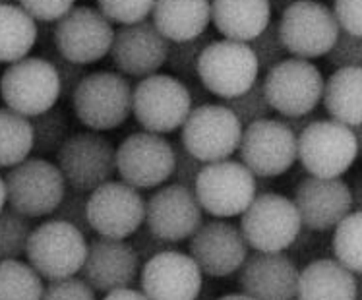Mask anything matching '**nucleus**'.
<instances>
[{
  "mask_svg": "<svg viewBox=\"0 0 362 300\" xmlns=\"http://www.w3.org/2000/svg\"><path fill=\"white\" fill-rule=\"evenodd\" d=\"M76 118L88 130L109 132L132 115L134 88L120 72H89L72 96Z\"/></svg>",
  "mask_w": 362,
  "mask_h": 300,
  "instance_id": "1",
  "label": "nucleus"
},
{
  "mask_svg": "<svg viewBox=\"0 0 362 300\" xmlns=\"http://www.w3.org/2000/svg\"><path fill=\"white\" fill-rule=\"evenodd\" d=\"M192 109L190 88L173 74H151L134 88L132 115L146 132H175L182 128Z\"/></svg>",
  "mask_w": 362,
  "mask_h": 300,
  "instance_id": "2",
  "label": "nucleus"
},
{
  "mask_svg": "<svg viewBox=\"0 0 362 300\" xmlns=\"http://www.w3.org/2000/svg\"><path fill=\"white\" fill-rule=\"evenodd\" d=\"M0 97L8 109L28 118L37 117L62 99L59 72L41 54L6 64L0 76Z\"/></svg>",
  "mask_w": 362,
  "mask_h": 300,
  "instance_id": "3",
  "label": "nucleus"
},
{
  "mask_svg": "<svg viewBox=\"0 0 362 300\" xmlns=\"http://www.w3.org/2000/svg\"><path fill=\"white\" fill-rule=\"evenodd\" d=\"M264 89L272 109L281 118L316 112L324 99L325 78L314 62L288 57L264 76Z\"/></svg>",
  "mask_w": 362,
  "mask_h": 300,
  "instance_id": "4",
  "label": "nucleus"
},
{
  "mask_svg": "<svg viewBox=\"0 0 362 300\" xmlns=\"http://www.w3.org/2000/svg\"><path fill=\"white\" fill-rule=\"evenodd\" d=\"M198 78L211 96L223 101L238 97L259 80V64L250 43L214 39L200 57Z\"/></svg>",
  "mask_w": 362,
  "mask_h": 300,
  "instance_id": "5",
  "label": "nucleus"
},
{
  "mask_svg": "<svg viewBox=\"0 0 362 300\" xmlns=\"http://www.w3.org/2000/svg\"><path fill=\"white\" fill-rule=\"evenodd\" d=\"M243 132V122L227 105L202 103L182 125L180 142L202 163H217L237 154Z\"/></svg>",
  "mask_w": 362,
  "mask_h": 300,
  "instance_id": "6",
  "label": "nucleus"
},
{
  "mask_svg": "<svg viewBox=\"0 0 362 300\" xmlns=\"http://www.w3.org/2000/svg\"><path fill=\"white\" fill-rule=\"evenodd\" d=\"M88 241L80 229L64 221H45L31 231L25 256L33 270L49 281L74 277L88 256Z\"/></svg>",
  "mask_w": 362,
  "mask_h": 300,
  "instance_id": "7",
  "label": "nucleus"
},
{
  "mask_svg": "<svg viewBox=\"0 0 362 300\" xmlns=\"http://www.w3.org/2000/svg\"><path fill=\"white\" fill-rule=\"evenodd\" d=\"M4 180L8 205L30 219L52 215L68 188L59 165L45 157H28L10 168Z\"/></svg>",
  "mask_w": 362,
  "mask_h": 300,
  "instance_id": "8",
  "label": "nucleus"
},
{
  "mask_svg": "<svg viewBox=\"0 0 362 300\" xmlns=\"http://www.w3.org/2000/svg\"><path fill=\"white\" fill-rule=\"evenodd\" d=\"M358 157L353 128L333 118H316L298 134V161L308 175L337 178Z\"/></svg>",
  "mask_w": 362,
  "mask_h": 300,
  "instance_id": "9",
  "label": "nucleus"
},
{
  "mask_svg": "<svg viewBox=\"0 0 362 300\" xmlns=\"http://www.w3.org/2000/svg\"><path fill=\"white\" fill-rule=\"evenodd\" d=\"M277 23L288 54L306 60L325 57L341 33L333 8L320 0H300L288 6Z\"/></svg>",
  "mask_w": 362,
  "mask_h": 300,
  "instance_id": "10",
  "label": "nucleus"
},
{
  "mask_svg": "<svg viewBox=\"0 0 362 300\" xmlns=\"http://www.w3.org/2000/svg\"><path fill=\"white\" fill-rule=\"evenodd\" d=\"M303 221L293 200L258 194L240 217V231L256 252H283L298 238Z\"/></svg>",
  "mask_w": 362,
  "mask_h": 300,
  "instance_id": "11",
  "label": "nucleus"
},
{
  "mask_svg": "<svg viewBox=\"0 0 362 300\" xmlns=\"http://www.w3.org/2000/svg\"><path fill=\"white\" fill-rule=\"evenodd\" d=\"M57 165L70 188L91 194L117 175V149L101 132L70 134L57 154Z\"/></svg>",
  "mask_w": 362,
  "mask_h": 300,
  "instance_id": "12",
  "label": "nucleus"
},
{
  "mask_svg": "<svg viewBox=\"0 0 362 300\" xmlns=\"http://www.w3.org/2000/svg\"><path fill=\"white\" fill-rule=\"evenodd\" d=\"M115 25L99 8L74 6L59 22L52 23V41L72 62L89 67L103 60L111 52Z\"/></svg>",
  "mask_w": 362,
  "mask_h": 300,
  "instance_id": "13",
  "label": "nucleus"
},
{
  "mask_svg": "<svg viewBox=\"0 0 362 300\" xmlns=\"http://www.w3.org/2000/svg\"><path fill=\"white\" fill-rule=\"evenodd\" d=\"M194 192L200 200L202 209L209 215L235 217L243 215L254 202L258 183L243 161L225 159L204 165Z\"/></svg>",
  "mask_w": 362,
  "mask_h": 300,
  "instance_id": "14",
  "label": "nucleus"
},
{
  "mask_svg": "<svg viewBox=\"0 0 362 300\" xmlns=\"http://www.w3.org/2000/svg\"><path fill=\"white\" fill-rule=\"evenodd\" d=\"M238 155L254 176L275 178L298 159V136L281 118H262L244 126Z\"/></svg>",
  "mask_w": 362,
  "mask_h": 300,
  "instance_id": "15",
  "label": "nucleus"
},
{
  "mask_svg": "<svg viewBox=\"0 0 362 300\" xmlns=\"http://www.w3.org/2000/svg\"><path fill=\"white\" fill-rule=\"evenodd\" d=\"M117 173L138 190L163 186L175 173V144L146 130L130 134L117 149Z\"/></svg>",
  "mask_w": 362,
  "mask_h": 300,
  "instance_id": "16",
  "label": "nucleus"
},
{
  "mask_svg": "<svg viewBox=\"0 0 362 300\" xmlns=\"http://www.w3.org/2000/svg\"><path fill=\"white\" fill-rule=\"evenodd\" d=\"M88 215L93 233L126 241L146 223V200L124 180H109L89 194Z\"/></svg>",
  "mask_w": 362,
  "mask_h": 300,
  "instance_id": "17",
  "label": "nucleus"
},
{
  "mask_svg": "<svg viewBox=\"0 0 362 300\" xmlns=\"http://www.w3.org/2000/svg\"><path fill=\"white\" fill-rule=\"evenodd\" d=\"M170 41L149 20L120 25L115 33L111 57L112 67L126 78H148L167 67Z\"/></svg>",
  "mask_w": 362,
  "mask_h": 300,
  "instance_id": "18",
  "label": "nucleus"
},
{
  "mask_svg": "<svg viewBox=\"0 0 362 300\" xmlns=\"http://www.w3.org/2000/svg\"><path fill=\"white\" fill-rule=\"evenodd\" d=\"M200 200L196 192L182 184H167L146 202V227L163 241L190 238L202 227Z\"/></svg>",
  "mask_w": 362,
  "mask_h": 300,
  "instance_id": "19",
  "label": "nucleus"
},
{
  "mask_svg": "<svg viewBox=\"0 0 362 300\" xmlns=\"http://www.w3.org/2000/svg\"><path fill=\"white\" fill-rule=\"evenodd\" d=\"M248 248L243 231L223 219L202 223L190 236L188 246L194 262L209 277H227L240 270L248 258Z\"/></svg>",
  "mask_w": 362,
  "mask_h": 300,
  "instance_id": "20",
  "label": "nucleus"
},
{
  "mask_svg": "<svg viewBox=\"0 0 362 300\" xmlns=\"http://www.w3.org/2000/svg\"><path fill=\"white\" fill-rule=\"evenodd\" d=\"M140 264V258L130 242L99 236L89 242L80 275L95 293L109 294L130 289L138 277Z\"/></svg>",
  "mask_w": 362,
  "mask_h": 300,
  "instance_id": "21",
  "label": "nucleus"
},
{
  "mask_svg": "<svg viewBox=\"0 0 362 300\" xmlns=\"http://www.w3.org/2000/svg\"><path fill=\"white\" fill-rule=\"evenodd\" d=\"M293 202L303 225L310 231L335 229L353 212V192L341 176H306L296 186Z\"/></svg>",
  "mask_w": 362,
  "mask_h": 300,
  "instance_id": "22",
  "label": "nucleus"
},
{
  "mask_svg": "<svg viewBox=\"0 0 362 300\" xmlns=\"http://www.w3.org/2000/svg\"><path fill=\"white\" fill-rule=\"evenodd\" d=\"M202 270L192 256L167 250L141 270V293L149 300H196L202 291Z\"/></svg>",
  "mask_w": 362,
  "mask_h": 300,
  "instance_id": "23",
  "label": "nucleus"
},
{
  "mask_svg": "<svg viewBox=\"0 0 362 300\" xmlns=\"http://www.w3.org/2000/svg\"><path fill=\"white\" fill-rule=\"evenodd\" d=\"M238 273V287L252 300H293L300 271L283 252H254Z\"/></svg>",
  "mask_w": 362,
  "mask_h": 300,
  "instance_id": "24",
  "label": "nucleus"
},
{
  "mask_svg": "<svg viewBox=\"0 0 362 300\" xmlns=\"http://www.w3.org/2000/svg\"><path fill=\"white\" fill-rule=\"evenodd\" d=\"M211 22L225 39L250 43L274 22L269 0H211Z\"/></svg>",
  "mask_w": 362,
  "mask_h": 300,
  "instance_id": "25",
  "label": "nucleus"
},
{
  "mask_svg": "<svg viewBox=\"0 0 362 300\" xmlns=\"http://www.w3.org/2000/svg\"><path fill=\"white\" fill-rule=\"evenodd\" d=\"M151 22L170 43L200 37L211 23V0H156Z\"/></svg>",
  "mask_w": 362,
  "mask_h": 300,
  "instance_id": "26",
  "label": "nucleus"
},
{
  "mask_svg": "<svg viewBox=\"0 0 362 300\" xmlns=\"http://www.w3.org/2000/svg\"><path fill=\"white\" fill-rule=\"evenodd\" d=\"M355 273L337 260H316L300 271L296 300H356Z\"/></svg>",
  "mask_w": 362,
  "mask_h": 300,
  "instance_id": "27",
  "label": "nucleus"
},
{
  "mask_svg": "<svg viewBox=\"0 0 362 300\" xmlns=\"http://www.w3.org/2000/svg\"><path fill=\"white\" fill-rule=\"evenodd\" d=\"M324 109L347 126L362 125V68H335L325 80Z\"/></svg>",
  "mask_w": 362,
  "mask_h": 300,
  "instance_id": "28",
  "label": "nucleus"
},
{
  "mask_svg": "<svg viewBox=\"0 0 362 300\" xmlns=\"http://www.w3.org/2000/svg\"><path fill=\"white\" fill-rule=\"evenodd\" d=\"M39 41V23L18 2L0 4V64L30 57Z\"/></svg>",
  "mask_w": 362,
  "mask_h": 300,
  "instance_id": "29",
  "label": "nucleus"
},
{
  "mask_svg": "<svg viewBox=\"0 0 362 300\" xmlns=\"http://www.w3.org/2000/svg\"><path fill=\"white\" fill-rule=\"evenodd\" d=\"M33 154L31 120L8 107H0V168H12Z\"/></svg>",
  "mask_w": 362,
  "mask_h": 300,
  "instance_id": "30",
  "label": "nucleus"
},
{
  "mask_svg": "<svg viewBox=\"0 0 362 300\" xmlns=\"http://www.w3.org/2000/svg\"><path fill=\"white\" fill-rule=\"evenodd\" d=\"M30 264L20 260L0 262V300H41L43 281Z\"/></svg>",
  "mask_w": 362,
  "mask_h": 300,
  "instance_id": "31",
  "label": "nucleus"
},
{
  "mask_svg": "<svg viewBox=\"0 0 362 300\" xmlns=\"http://www.w3.org/2000/svg\"><path fill=\"white\" fill-rule=\"evenodd\" d=\"M30 120L33 128V154L37 157L59 154L62 144L70 136V118L66 110L52 107Z\"/></svg>",
  "mask_w": 362,
  "mask_h": 300,
  "instance_id": "32",
  "label": "nucleus"
},
{
  "mask_svg": "<svg viewBox=\"0 0 362 300\" xmlns=\"http://www.w3.org/2000/svg\"><path fill=\"white\" fill-rule=\"evenodd\" d=\"M333 254L353 273H362V212H351L335 227Z\"/></svg>",
  "mask_w": 362,
  "mask_h": 300,
  "instance_id": "33",
  "label": "nucleus"
},
{
  "mask_svg": "<svg viewBox=\"0 0 362 300\" xmlns=\"http://www.w3.org/2000/svg\"><path fill=\"white\" fill-rule=\"evenodd\" d=\"M214 41V35L207 31L204 35L194 37L188 41H173L169 49V59H167V68L173 76L182 80L186 86L198 83V64L200 57L207 45Z\"/></svg>",
  "mask_w": 362,
  "mask_h": 300,
  "instance_id": "34",
  "label": "nucleus"
},
{
  "mask_svg": "<svg viewBox=\"0 0 362 300\" xmlns=\"http://www.w3.org/2000/svg\"><path fill=\"white\" fill-rule=\"evenodd\" d=\"M31 231L30 217L4 207L0 212V262L20 260L25 254Z\"/></svg>",
  "mask_w": 362,
  "mask_h": 300,
  "instance_id": "35",
  "label": "nucleus"
},
{
  "mask_svg": "<svg viewBox=\"0 0 362 300\" xmlns=\"http://www.w3.org/2000/svg\"><path fill=\"white\" fill-rule=\"evenodd\" d=\"M223 105H227L237 115L243 126L252 125V122L262 120V118H269L272 112H274L272 105L267 101L266 89H264V81L262 80L256 81L248 91H244L238 97L223 101Z\"/></svg>",
  "mask_w": 362,
  "mask_h": 300,
  "instance_id": "36",
  "label": "nucleus"
},
{
  "mask_svg": "<svg viewBox=\"0 0 362 300\" xmlns=\"http://www.w3.org/2000/svg\"><path fill=\"white\" fill-rule=\"evenodd\" d=\"M250 47L258 59L259 72H267L277 67L279 62L288 59L287 47L283 43L281 33H279V23L275 20L254 41H250Z\"/></svg>",
  "mask_w": 362,
  "mask_h": 300,
  "instance_id": "37",
  "label": "nucleus"
},
{
  "mask_svg": "<svg viewBox=\"0 0 362 300\" xmlns=\"http://www.w3.org/2000/svg\"><path fill=\"white\" fill-rule=\"evenodd\" d=\"M97 8L112 23L130 25L151 18L156 0H95Z\"/></svg>",
  "mask_w": 362,
  "mask_h": 300,
  "instance_id": "38",
  "label": "nucleus"
},
{
  "mask_svg": "<svg viewBox=\"0 0 362 300\" xmlns=\"http://www.w3.org/2000/svg\"><path fill=\"white\" fill-rule=\"evenodd\" d=\"M88 202H89V194L88 192H80L74 190V188H66V194L64 198L59 204V207L54 209L51 217L57 221H64V223H70L74 225L76 229H80L81 233L91 234L93 229H91V223H89V215H88Z\"/></svg>",
  "mask_w": 362,
  "mask_h": 300,
  "instance_id": "39",
  "label": "nucleus"
},
{
  "mask_svg": "<svg viewBox=\"0 0 362 300\" xmlns=\"http://www.w3.org/2000/svg\"><path fill=\"white\" fill-rule=\"evenodd\" d=\"M325 59L333 68H362V35L341 31Z\"/></svg>",
  "mask_w": 362,
  "mask_h": 300,
  "instance_id": "40",
  "label": "nucleus"
},
{
  "mask_svg": "<svg viewBox=\"0 0 362 300\" xmlns=\"http://www.w3.org/2000/svg\"><path fill=\"white\" fill-rule=\"evenodd\" d=\"M41 300H95V291L81 277L57 279L45 287Z\"/></svg>",
  "mask_w": 362,
  "mask_h": 300,
  "instance_id": "41",
  "label": "nucleus"
},
{
  "mask_svg": "<svg viewBox=\"0 0 362 300\" xmlns=\"http://www.w3.org/2000/svg\"><path fill=\"white\" fill-rule=\"evenodd\" d=\"M37 23H57L76 6V0H16Z\"/></svg>",
  "mask_w": 362,
  "mask_h": 300,
  "instance_id": "42",
  "label": "nucleus"
},
{
  "mask_svg": "<svg viewBox=\"0 0 362 300\" xmlns=\"http://www.w3.org/2000/svg\"><path fill=\"white\" fill-rule=\"evenodd\" d=\"M204 165H206V163H202L198 157H194V155L182 146V142L175 144V173H173L175 183L182 184V186H188V188H192L194 190Z\"/></svg>",
  "mask_w": 362,
  "mask_h": 300,
  "instance_id": "43",
  "label": "nucleus"
},
{
  "mask_svg": "<svg viewBox=\"0 0 362 300\" xmlns=\"http://www.w3.org/2000/svg\"><path fill=\"white\" fill-rule=\"evenodd\" d=\"M130 238H132L130 244H132V248L136 250V254L140 258L141 264H146L151 258L159 256V254L167 252V250H173V244H170V242L163 241V238L156 236L148 227H140Z\"/></svg>",
  "mask_w": 362,
  "mask_h": 300,
  "instance_id": "44",
  "label": "nucleus"
},
{
  "mask_svg": "<svg viewBox=\"0 0 362 300\" xmlns=\"http://www.w3.org/2000/svg\"><path fill=\"white\" fill-rule=\"evenodd\" d=\"M333 14L341 31L362 35V0H333Z\"/></svg>",
  "mask_w": 362,
  "mask_h": 300,
  "instance_id": "45",
  "label": "nucleus"
},
{
  "mask_svg": "<svg viewBox=\"0 0 362 300\" xmlns=\"http://www.w3.org/2000/svg\"><path fill=\"white\" fill-rule=\"evenodd\" d=\"M316 118H320V117H316L314 112H310V115H304V117L281 118V120H283V122H285V125L288 126V128H291V130H293V132L296 134V136H298V134L303 132L304 128H306V126L310 125V122H314Z\"/></svg>",
  "mask_w": 362,
  "mask_h": 300,
  "instance_id": "46",
  "label": "nucleus"
},
{
  "mask_svg": "<svg viewBox=\"0 0 362 300\" xmlns=\"http://www.w3.org/2000/svg\"><path fill=\"white\" fill-rule=\"evenodd\" d=\"M103 300H149L141 291H136V289H120V291H115V293H109Z\"/></svg>",
  "mask_w": 362,
  "mask_h": 300,
  "instance_id": "47",
  "label": "nucleus"
},
{
  "mask_svg": "<svg viewBox=\"0 0 362 300\" xmlns=\"http://www.w3.org/2000/svg\"><path fill=\"white\" fill-rule=\"evenodd\" d=\"M351 192H353V207L356 212H362V176L355 178Z\"/></svg>",
  "mask_w": 362,
  "mask_h": 300,
  "instance_id": "48",
  "label": "nucleus"
},
{
  "mask_svg": "<svg viewBox=\"0 0 362 300\" xmlns=\"http://www.w3.org/2000/svg\"><path fill=\"white\" fill-rule=\"evenodd\" d=\"M272 2V8H274V12L277 14H283L288 6H293L296 2H300V0H269Z\"/></svg>",
  "mask_w": 362,
  "mask_h": 300,
  "instance_id": "49",
  "label": "nucleus"
},
{
  "mask_svg": "<svg viewBox=\"0 0 362 300\" xmlns=\"http://www.w3.org/2000/svg\"><path fill=\"white\" fill-rule=\"evenodd\" d=\"M8 204V194H6V180L0 176V212L6 207Z\"/></svg>",
  "mask_w": 362,
  "mask_h": 300,
  "instance_id": "50",
  "label": "nucleus"
},
{
  "mask_svg": "<svg viewBox=\"0 0 362 300\" xmlns=\"http://www.w3.org/2000/svg\"><path fill=\"white\" fill-rule=\"evenodd\" d=\"M353 132H355L356 144H358V157H362V125L353 126Z\"/></svg>",
  "mask_w": 362,
  "mask_h": 300,
  "instance_id": "51",
  "label": "nucleus"
},
{
  "mask_svg": "<svg viewBox=\"0 0 362 300\" xmlns=\"http://www.w3.org/2000/svg\"><path fill=\"white\" fill-rule=\"evenodd\" d=\"M219 300H252V299L243 293V294H227V296H221Z\"/></svg>",
  "mask_w": 362,
  "mask_h": 300,
  "instance_id": "52",
  "label": "nucleus"
},
{
  "mask_svg": "<svg viewBox=\"0 0 362 300\" xmlns=\"http://www.w3.org/2000/svg\"><path fill=\"white\" fill-rule=\"evenodd\" d=\"M6 2H12V0H0V4H6Z\"/></svg>",
  "mask_w": 362,
  "mask_h": 300,
  "instance_id": "53",
  "label": "nucleus"
},
{
  "mask_svg": "<svg viewBox=\"0 0 362 300\" xmlns=\"http://www.w3.org/2000/svg\"><path fill=\"white\" fill-rule=\"evenodd\" d=\"M356 300H358V299H356Z\"/></svg>",
  "mask_w": 362,
  "mask_h": 300,
  "instance_id": "54",
  "label": "nucleus"
}]
</instances>
